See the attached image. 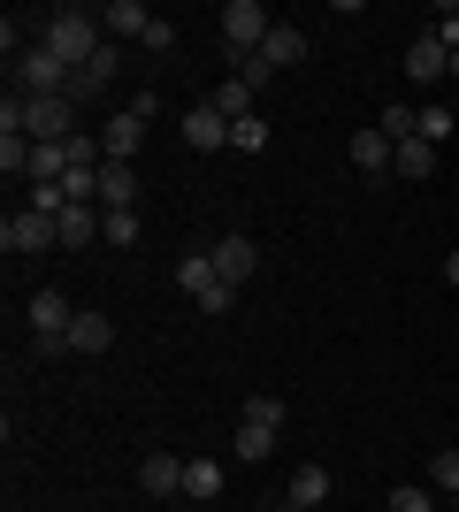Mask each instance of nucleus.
I'll list each match as a JSON object with an SVG mask.
<instances>
[{
	"mask_svg": "<svg viewBox=\"0 0 459 512\" xmlns=\"http://www.w3.org/2000/svg\"><path fill=\"white\" fill-rule=\"evenodd\" d=\"M39 46H46L62 69H85L108 39H100V16H92V8H54V16L39 23Z\"/></svg>",
	"mask_w": 459,
	"mask_h": 512,
	"instance_id": "nucleus-1",
	"label": "nucleus"
},
{
	"mask_svg": "<svg viewBox=\"0 0 459 512\" xmlns=\"http://www.w3.org/2000/svg\"><path fill=\"white\" fill-rule=\"evenodd\" d=\"M176 291L184 299H199V314H230V283H222V268H215V253H184L176 260Z\"/></svg>",
	"mask_w": 459,
	"mask_h": 512,
	"instance_id": "nucleus-2",
	"label": "nucleus"
},
{
	"mask_svg": "<svg viewBox=\"0 0 459 512\" xmlns=\"http://www.w3.org/2000/svg\"><path fill=\"white\" fill-rule=\"evenodd\" d=\"M16 85H23V100H69V92H77V69H62L46 46H23L16 54Z\"/></svg>",
	"mask_w": 459,
	"mask_h": 512,
	"instance_id": "nucleus-3",
	"label": "nucleus"
},
{
	"mask_svg": "<svg viewBox=\"0 0 459 512\" xmlns=\"http://www.w3.org/2000/svg\"><path fill=\"white\" fill-rule=\"evenodd\" d=\"M23 321H31V344H39V352H62V344H69V329H77V306H69L62 291L46 283V291H31Z\"/></svg>",
	"mask_w": 459,
	"mask_h": 512,
	"instance_id": "nucleus-4",
	"label": "nucleus"
},
{
	"mask_svg": "<svg viewBox=\"0 0 459 512\" xmlns=\"http://www.w3.org/2000/svg\"><path fill=\"white\" fill-rule=\"evenodd\" d=\"M215 23H222V46H230V54H261L268 31H276V16H268L261 0H230Z\"/></svg>",
	"mask_w": 459,
	"mask_h": 512,
	"instance_id": "nucleus-5",
	"label": "nucleus"
},
{
	"mask_svg": "<svg viewBox=\"0 0 459 512\" xmlns=\"http://www.w3.org/2000/svg\"><path fill=\"white\" fill-rule=\"evenodd\" d=\"M0 245H8V253H46V245H62V222L39 214V207H16L0 222Z\"/></svg>",
	"mask_w": 459,
	"mask_h": 512,
	"instance_id": "nucleus-6",
	"label": "nucleus"
},
{
	"mask_svg": "<svg viewBox=\"0 0 459 512\" xmlns=\"http://www.w3.org/2000/svg\"><path fill=\"white\" fill-rule=\"evenodd\" d=\"M406 77H414V85H437V77H452V46H444L437 31H429V39H414V46H406Z\"/></svg>",
	"mask_w": 459,
	"mask_h": 512,
	"instance_id": "nucleus-7",
	"label": "nucleus"
},
{
	"mask_svg": "<svg viewBox=\"0 0 459 512\" xmlns=\"http://www.w3.org/2000/svg\"><path fill=\"white\" fill-rule=\"evenodd\" d=\"M215 268H222V283L238 291V283L253 276V268H261V245H253V237H245V230H230V237H222V245H215Z\"/></svg>",
	"mask_w": 459,
	"mask_h": 512,
	"instance_id": "nucleus-8",
	"label": "nucleus"
},
{
	"mask_svg": "<svg viewBox=\"0 0 459 512\" xmlns=\"http://www.w3.org/2000/svg\"><path fill=\"white\" fill-rule=\"evenodd\" d=\"M138 490L146 497H176L184 490V459H176V451H146V459H138Z\"/></svg>",
	"mask_w": 459,
	"mask_h": 512,
	"instance_id": "nucleus-9",
	"label": "nucleus"
},
{
	"mask_svg": "<svg viewBox=\"0 0 459 512\" xmlns=\"http://www.w3.org/2000/svg\"><path fill=\"white\" fill-rule=\"evenodd\" d=\"M184 146H199V153H222V146H230V115H215V107L199 100L192 115H184Z\"/></svg>",
	"mask_w": 459,
	"mask_h": 512,
	"instance_id": "nucleus-10",
	"label": "nucleus"
},
{
	"mask_svg": "<svg viewBox=\"0 0 459 512\" xmlns=\"http://www.w3.org/2000/svg\"><path fill=\"white\" fill-rule=\"evenodd\" d=\"M115 77H123V46L108 39V46H100V54H92L85 69H77V92H69V100H92V92H108Z\"/></svg>",
	"mask_w": 459,
	"mask_h": 512,
	"instance_id": "nucleus-11",
	"label": "nucleus"
},
{
	"mask_svg": "<svg viewBox=\"0 0 459 512\" xmlns=\"http://www.w3.org/2000/svg\"><path fill=\"white\" fill-rule=\"evenodd\" d=\"M100 146H108V161H138V146H146V115H108V130H100Z\"/></svg>",
	"mask_w": 459,
	"mask_h": 512,
	"instance_id": "nucleus-12",
	"label": "nucleus"
},
{
	"mask_svg": "<svg viewBox=\"0 0 459 512\" xmlns=\"http://www.w3.org/2000/svg\"><path fill=\"white\" fill-rule=\"evenodd\" d=\"M352 169H368V176H383V169H391V161H398V146H391V138H383V130H352Z\"/></svg>",
	"mask_w": 459,
	"mask_h": 512,
	"instance_id": "nucleus-13",
	"label": "nucleus"
},
{
	"mask_svg": "<svg viewBox=\"0 0 459 512\" xmlns=\"http://www.w3.org/2000/svg\"><path fill=\"white\" fill-rule=\"evenodd\" d=\"M146 23H153V8H138V0H108V8H100V31H108V39H146Z\"/></svg>",
	"mask_w": 459,
	"mask_h": 512,
	"instance_id": "nucleus-14",
	"label": "nucleus"
},
{
	"mask_svg": "<svg viewBox=\"0 0 459 512\" xmlns=\"http://www.w3.org/2000/svg\"><path fill=\"white\" fill-rule=\"evenodd\" d=\"M222 482H230V474H222V459H184V497H192V505H215Z\"/></svg>",
	"mask_w": 459,
	"mask_h": 512,
	"instance_id": "nucleus-15",
	"label": "nucleus"
},
{
	"mask_svg": "<svg viewBox=\"0 0 459 512\" xmlns=\"http://www.w3.org/2000/svg\"><path fill=\"white\" fill-rule=\"evenodd\" d=\"M261 62H268V69H299V62H306V31H299V23H276V31H268V46H261Z\"/></svg>",
	"mask_w": 459,
	"mask_h": 512,
	"instance_id": "nucleus-16",
	"label": "nucleus"
},
{
	"mask_svg": "<svg viewBox=\"0 0 459 512\" xmlns=\"http://www.w3.org/2000/svg\"><path fill=\"white\" fill-rule=\"evenodd\" d=\"M69 344H77V352H108V344H115V321L100 314V306H77V329H69Z\"/></svg>",
	"mask_w": 459,
	"mask_h": 512,
	"instance_id": "nucleus-17",
	"label": "nucleus"
},
{
	"mask_svg": "<svg viewBox=\"0 0 459 512\" xmlns=\"http://www.w3.org/2000/svg\"><path fill=\"white\" fill-rule=\"evenodd\" d=\"M138 199V161H108L100 169V207H131Z\"/></svg>",
	"mask_w": 459,
	"mask_h": 512,
	"instance_id": "nucleus-18",
	"label": "nucleus"
},
{
	"mask_svg": "<svg viewBox=\"0 0 459 512\" xmlns=\"http://www.w3.org/2000/svg\"><path fill=\"white\" fill-rule=\"evenodd\" d=\"M54 222H62V245H69V253H85L92 237H100V207H62Z\"/></svg>",
	"mask_w": 459,
	"mask_h": 512,
	"instance_id": "nucleus-19",
	"label": "nucleus"
},
{
	"mask_svg": "<svg viewBox=\"0 0 459 512\" xmlns=\"http://www.w3.org/2000/svg\"><path fill=\"white\" fill-rule=\"evenodd\" d=\"M375 130H383L391 146H406V138H421V107H414V100H391V107H383V123H375Z\"/></svg>",
	"mask_w": 459,
	"mask_h": 512,
	"instance_id": "nucleus-20",
	"label": "nucleus"
},
{
	"mask_svg": "<svg viewBox=\"0 0 459 512\" xmlns=\"http://www.w3.org/2000/svg\"><path fill=\"white\" fill-rule=\"evenodd\" d=\"M398 176H406V184H421V176L437 169V146H429V138H406V146H398V161H391Z\"/></svg>",
	"mask_w": 459,
	"mask_h": 512,
	"instance_id": "nucleus-21",
	"label": "nucleus"
},
{
	"mask_svg": "<svg viewBox=\"0 0 459 512\" xmlns=\"http://www.w3.org/2000/svg\"><path fill=\"white\" fill-rule=\"evenodd\" d=\"M322 497H329V467H314V459L291 467V505H322Z\"/></svg>",
	"mask_w": 459,
	"mask_h": 512,
	"instance_id": "nucleus-22",
	"label": "nucleus"
},
{
	"mask_svg": "<svg viewBox=\"0 0 459 512\" xmlns=\"http://www.w3.org/2000/svg\"><path fill=\"white\" fill-rule=\"evenodd\" d=\"M100 237L108 245H138V207H100Z\"/></svg>",
	"mask_w": 459,
	"mask_h": 512,
	"instance_id": "nucleus-23",
	"label": "nucleus"
},
{
	"mask_svg": "<svg viewBox=\"0 0 459 512\" xmlns=\"http://www.w3.org/2000/svg\"><path fill=\"white\" fill-rule=\"evenodd\" d=\"M230 146H238V153H261V146H268V115H261V107L230 123Z\"/></svg>",
	"mask_w": 459,
	"mask_h": 512,
	"instance_id": "nucleus-24",
	"label": "nucleus"
},
{
	"mask_svg": "<svg viewBox=\"0 0 459 512\" xmlns=\"http://www.w3.org/2000/svg\"><path fill=\"white\" fill-rule=\"evenodd\" d=\"M207 107H215V115H230V123H238V115H253V92H245L238 77H230V85H215V92H207Z\"/></svg>",
	"mask_w": 459,
	"mask_h": 512,
	"instance_id": "nucleus-25",
	"label": "nucleus"
},
{
	"mask_svg": "<svg viewBox=\"0 0 459 512\" xmlns=\"http://www.w3.org/2000/svg\"><path fill=\"white\" fill-rule=\"evenodd\" d=\"M238 459H268V451H276V428H261V421H238Z\"/></svg>",
	"mask_w": 459,
	"mask_h": 512,
	"instance_id": "nucleus-26",
	"label": "nucleus"
},
{
	"mask_svg": "<svg viewBox=\"0 0 459 512\" xmlns=\"http://www.w3.org/2000/svg\"><path fill=\"white\" fill-rule=\"evenodd\" d=\"M429 490L459 497V451H429Z\"/></svg>",
	"mask_w": 459,
	"mask_h": 512,
	"instance_id": "nucleus-27",
	"label": "nucleus"
},
{
	"mask_svg": "<svg viewBox=\"0 0 459 512\" xmlns=\"http://www.w3.org/2000/svg\"><path fill=\"white\" fill-rule=\"evenodd\" d=\"M391 512H437V490H429V482H398V490H391Z\"/></svg>",
	"mask_w": 459,
	"mask_h": 512,
	"instance_id": "nucleus-28",
	"label": "nucleus"
},
{
	"mask_svg": "<svg viewBox=\"0 0 459 512\" xmlns=\"http://www.w3.org/2000/svg\"><path fill=\"white\" fill-rule=\"evenodd\" d=\"M0 176H31V138H0Z\"/></svg>",
	"mask_w": 459,
	"mask_h": 512,
	"instance_id": "nucleus-29",
	"label": "nucleus"
},
{
	"mask_svg": "<svg viewBox=\"0 0 459 512\" xmlns=\"http://www.w3.org/2000/svg\"><path fill=\"white\" fill-rule=\"evenodd\" d=\"M245 421H261V428H276V436H284L291 406H284V398H253V406H245Z\"/></svg>",
	"mask_w": 459,
	"mask_h": 512,
	"instance_id": "nucleus-30",
	"label": "nucleus"
},
{
	"mask_svg": "<svg viewBox=\"0 0 459 512\" xmlns=\"http://www.w3.org/2000/svg\"><path fill=\"white\" fill-rule=\"evenodd\" d=\"M421 138L444 146V138H452V107H421Z\"/></svg>",
	"mask_w": 459,
	"mask_h": 512,
	"instance_id": "nucleus-31",
	"label": "nucleus"
},
{
	"mask_svg": "<svg viewBox=\"0 0 459 512\" xmlns=\"http://www.w3.org/2000/svg\"><path fill=\"white\" fill-rule=\"evenodd\" d=\"M138 46H153V54H169V46H176V23H161V16H153V23H146V39H138Z\"/></svg>",
	"mask_w": 459,
	"mask_h": 512,
	"instance_id": "nucleus-32",
	"label": "nucleus"
},
{
	"mask_svg": "<svg viewBox=\"0 0 459 512\" xmlns=\"http://www.w3.org/2000/svg\"><path fill=\"white\" fill-rule=\"evenodd\" d=\"M437 39H444V46L459 54V8H444V16H437Z\"/></svg>",
	"mask_w": 459,
	"mask_h": 512,
	"instance_id": "nucleus-33",
	"label": "nucleus"
},
{
	"mask_svg": "<svg viewBox=\"0 0 459 512\" xmlns=\"http://www.w3.org/2000/svg\"><path fill=\"white\" fill-rule=\"evenodd\" d=\"M444 283H452V291H459V245H452V253H444Z\"/></svg>",
	"mask_w": 459,
	"mask_h": 512,
	"instance_id": "nucleus-34",
	"label": "nucleus"
},
{
	"mask_svg": "<svg viewBox=\"0 0 459 512\" xmlns=\"http://www.w3.org/2000/svg\"><path fill=\"white\" fill-rule=\"evenodd\" d=\"M284 512H314V505H284Z\"/></svg>",
	"mask_w": 459,
	"mask_h": 512,
	"instance_id": "nucleus-35",
	"label": "nucleus"
},
{
	"mask_svg": "<svg viewBox=\"0 0 459 512\" xmlns=\"http://www.w3.org/2000/svg\"><path fill=\"white\" fill-rule=\"evenodd\" d=\"M452 77H459V54H452Z\"/></svg>",
	"mask_w": 459,
	"mask_h": 512,
	"instance_id": "nucleus-36",
	"label": "nucleus"
},
{
	"mask_svg": "<svg viewBox=\"0 0 459 512\" xmlns=\"http://www.w3.org/2000/svg\"><path fill=\"white\" fill-rule=\"evenodd\" d=\"M452 512H459V497H452Z\"/></svg>",
	"mask_w": 459,
	"mask_h": 512,
	"instance_id": "nucleus-37",
	"label": "nucleus"
}]
</instances>
